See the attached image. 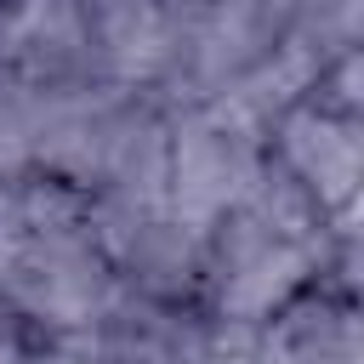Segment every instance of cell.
<instances>
[{
  "label": "cell",
  "mask_w": 364,
  "mask_h": 364,
  "mask_svg": "<svg viewBox=\"0 0 364 364\" xmlns=\"http://www.w3.org/2000/svg\"><path fill=\"white\" fill-rule=\"evenodd\" d=\"M301 40V0H171L159 102H205L250 85Z\"/></svg>",
  "instance_id": "3957f363"
},
{
  "label": "cell",
  "mask_w": 364,
  "mask_h": 364,
  "mask_svg": "<svg viewBox=\"0 0 364 364\" xmlns=\"http://www.w3.org/2000/svg\"><path fill=\"white\" fill-rule=\"evenodd\" d=\"M267 165V125L239 108L233 97H205V102H176L171 131H165V205L210 228L222 210H233Z\"/></svg>",
  "instance_id": "277c9868"
},
{
  "label": "cell",
  "mask_w": 364,
  "mask_h": 364,
  "mask_svg": "<svg viewBox=\"0 0 364 364\" xmlns=\"http://www.w3.org/2000/svg\"><path fill=\"white\" fill-rule=\"evenodd\" d=\"M245 364H364L358 296L324 279L296 290L279 313H267L250 330Z\"/></svg>",
  "instance_id": "52a82bcc"
},
{
  "label": "cell",
  "mask_w": 364,
  "mask_h": 364,
  "mask_svg": "<svg viewBox=\"0 0 364 364\" xmlns=\"http://www.w3.org/2000/svg\"><path fill=\"white\" fill-rule=\"evenodd\" d=\"M341 222H358V210L353 216H330L267 154L256 188L205 228L199 307L216 324L256 330L296 290H307V284L324 279V262H330V245H336Z\"/></svg>",
  "instance_id": "6da1fadb"
},
{
  "label": "cell",
  "mask_w": 364,
  "mask_h": 364,
  "mask_svg": "<svg viewBox=\"0 0 364 364\" xmlns=\"http://www.w3.org/2000/svg\"><path fill=\"white\" fill-rule=\"evenodd\" d=\"M114 296L91 199L46 171L11 176L0 188V301L46 336H85Z\"/></svg>",
  "instance_id": "7a4b0ae2"
},
{
  "label": "cell",
  "mask_w": 364,
  "mask_h": 364,
  "mask_svg": "<svg viewBox=\"0 0 364 364\" xmlns=\"http://www.w3.org/2000/svg\"><path fill=\"white\" fill-rule=\"evenodd\" d=\"M91 222L114 284L154 301H193L199 307V256L205 228L182 222L165 193L159 199H91Z\"/></svg>",
  "instance_id": "5b68a950"
},
{
  "label": "cell",
  "mask_w": 364,
  "mask_h": 364,
  "mask_svg": "<svg viewBox=\"0 0 364 364\" xmlns=\"http://www.w3.org/2000/svg\"><path fill=\"white\" fill-rule=\"evenodd\" d=\"M267 154L330 216H353L358 210V188H364V108L330 102V97H318L307 85L296 102H284L273 114Z\"/></svg>",
  "instance_id": "8992f818"
}]
</instances>
